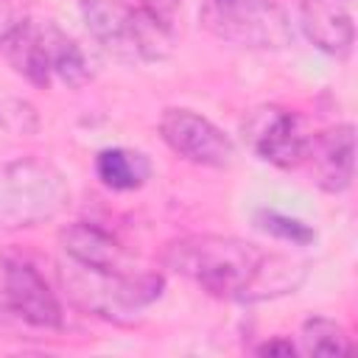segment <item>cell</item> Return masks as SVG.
Segmentation results:
<instances>
[{"instance_id":"6da1fadb","label":"cell","mask_w":358,"mask_h":358,"mask_svg":"<svg viewBox=\"0 0 358 358\" xmlns=\"http://www.w3.org/2000/svg\"><path fill=\"white\" fill-rule=\"evenodd\" d=\"M165 266L218 299L257 302L291 294L305 280V263L268 255L235 235H185L165 246Z\"/></svg>"},{"instance_id":"7a4b0ae2","label":"cell","mask_w":358,"mask_h":358,"mask_svg":"<svg viewBox=\"0 0 358 358\" xmlns=\"http://www.w3.org/2000/svg\"><path fill=\"white\" fill-rule=\"evenodd\" d=\"M90 36L115 59L129 64L162 62L173 50V31L165 17L123 0H78Z\"/></svg>"},{"instance_id":"3957f363","label":"cell","mask_w":358,"mask_h":358,"mask_svg":"<svg viewBox=\"0 0 358 358\" xmlns=\"http://www.w3.org/2000/svg\"><path fill=\"white\" fill-rule=\"evenodd\" d=\"M70 201L64 173L42 157L0 162V229H31L53 221Z\"/></svg>"},{"instance_id":"277c9868","label":"cell","mask_w":358,"mask_h":358,"mask_svg":"<svg viewBox=\"0 0 358 358\" xmlns=\"http://www.w3.org/2000/svg\"><path fill=\"white\" fill-rule=\"evenodd\" d=\"M62 282L67 288V296L78 308L115 322L131 319L134 313L145 310L165 291V280L154 271H92L76 263H70V271L62 274Z\"/></svg>"},{"instance_id":"5b68a950","label":"cell","mask_w":358,"mask_h":358,"mask_svg":"<svg viewBox=\"0 0 358 358\" xmlns=\"http://www.w3.org/2000/svg\"><path fill=\"white\" fill-rule=\"evenodd\" d=\"M201 22L218 39L252 48V50H282L294 42V25L282 6L274 0H232L207 3L201 8Z\"/></svg>"},{"instance_id":"8992f818","label":"cell","mask_w":358,"mask_h":358,"mask_svg":"<svg viewBox=\"0 0 358 358\" xmlns=\"http://www.w3.org/2000/svg\"><path fill=\"white\" fill-rule=\"evenodd\" d=\"M159 137L176 157L201 168H229L235 159L232 140L213 120L185 106H168L162 112Z\"/></svg>"},{"instance_id":"52a82bcc","label":"cell","mask_w":358,"mask_h":358,"mask_svg":"<svg viewBox=\"0 0 358 358\" xmlns=\"http://www.w3.org/2000/svg\"><path fill=\"white\" fill-rule=\"evenodd\" d=\"M3 299L8 310L31 327L59 330L64 324V310L42 271L20 252L3 255Z\"/></svg>"},{"instance_id":"ba28073f","label":"cell","mask_w":358,"mask_h":358,"mask_svg":"<svg viewBox=\"0 0 358 358\" xmlns=\"http://www.w3.org/2000/svg\"><path fill=\"white\" fill-rule=\"evenodd\" d=\"M243 137L252 151L274 168H296L305 162L310 134L305 120L285 106H257L243 120Z\"/></svg>"},{"instance_id":"9c48e42d","label":"cell","mask_w":358,"mask_h":358,"mask_svg":"<svg viewBox=\"0 0 358 358\" xmlns=\"http://www.w3.org/2000/svg\"><path fill=\"white\" fill-rule=\"evenodd\" d=\"M305 162H310V176L322 190H327V193L350 190L352 173H355V129H352V123H338L319 134H310Z\"/></svg>"},{"instance_id":"30bf717a","label":"cell","mask_w":358,"mask_h":358,"mask_svg":"<svg viewBox=\"0 0 358 358\" xmlns=\"http://www.w3.org/2000/svg\"><path fill=\"white\" fill-rule=\"evenodd\" d=\"M59 246L64 257L92 271H126V249L112 232L90 221H73L59 229Z\"/></svg>"},{"instance_id":"8fae6325","label":"cell","mask_w":358,"mask_h":358,"mask_svg":"<svg viewBox=\"0 0 358 358\" xmlns=\"http://www.w3.org/2000/svg\"><path fill=\"white\" fill-rule=\"evenodd\" d=\"M299 28L327 56L347 59L352 50L355 28L341 0H299Z\"/></svg>"},{"instance_id":"7c38bea8","label":"cell","mask_w":358,"mask_h":358,"mask_svg":"<svg viewBox=\"0 0 358 358\" xmlns=\"http://www.w3.org/2000/svg\"><path fill=\"white\" fill-rule=\"evenodd\" d=\"M8 64L14 73H20L34 87H50V67H48V50H45V20L28 17L22 28L3 45Z\"/></svg>"},{"instance_id":"4fadbf2b","label":"cell","mask_w":358,"mask_h":358,"mask_svg":"<svg viewBox=\"0 0 358 358\" xmlns=\"http://www.w3.org/2000/svg\"><path fill=\"white\" fill-rule=\"evenodd\" d=\"M151 171H154L151 159L134 148L112 145V148H101L95 154V176L101 179V185H106L109 190H117V193L143 187L151 179Z\"/></svg>"},{"instance_id":"5bb4252c","label":"cell","mask_w":358,"mask_h":358,"mask_svg":"<svg viewBox=\"0 0 358 358\" xmlns=\"http://www.w3.org/2000/svg\"><path fill=\"white\" fill-rule=\"evenodd\" d=\"M45 50H48L50 78L62 81L64 87L78 90L92 78V64L87 59V53L81 50V45L76 39H70L50 20H45Z\"/></svg>"},{"instance_id":"9a60e30c","label":"cell","mask_w":358,"mask_h":358,"mask_svg":"<svg viewBox=\"0 0 358 358\" xmlns=\"http://www.w3.org/2000/svg\"><path fill=\"white\" fill-rule=\"evenodd\" d=\"M296 352L302 355H350L352 344L347 330L327 316H308L296 336Z\"/></svg>"},{"instance_id":"2e32d148","label":"cell","mask_w":358,"mask_h":358,"mask_svg":"<svg viewBox=\"0 0 358 358\" xmlns=\"http://www.w3.org/2000/svg\"><path fill=\"white\" fill-rule=\"evenodd\" d=\"M255 224H257L266 235H271V238H277V241L296 243V246H308V243L316 241V232H313L305 221L291 218V215L277 213V210H266V207L257 210V213H255Z\"/></svg>"},{"instance_id":"e0dca14e","label":"cell","mask_w":358,"mask_h":358,"mask_svg":"<svg viewBox=\"0 0 358 358\" xmlns=\"http://www.w3.org/2000/svg\"><path fill=\"white\" fill-rule=\"evenodd\" d=\"M28 20V11L20 0H0V48L22 28Z\"/></svg>"},{"instance_id":"ac0fdd59","label":"cell","mask_w":358,"mask_h":358,"mask_svg":"<svg viewBox=\"0 0 358 358\" xmlns=\"http://www.w3.org/2000/svg\"><path fill=\"white\" fill-rule=\"evenodd\" d=\"M255 352L257 355H280V358H288V355H296V344L288 336H274V338L257 344Z\"/></svg>"},{"instance_id":"d6986e66","label":"cell","mask_w":358,"mask_h":358,"mask_svg":"<svg viewBox=\"0 0 358 358\" xmlns=\"http://www.w3.org/2000/svg\"><path fill=\"white\" fill-rule=\"evenodd\" d=\"M176 3H179V0H143L145 8H151L154 14H159V17H165V20H168L171 11L176 8Z\"/></svg>"},{"instance_id":"ffe728a7","label":"cell","mask_w":358,"mask_h":358,"mask_svg":"<svg viewBox=\"0 0 358 358\" xmlns=\"http://www.w3.org/2000/svg\"><path fill=\"white\" fill-rule=\"evenodd\" d=\"M210 3H218V6H224V3H232V0H210Z\"/></svg>"}]
</instances>
